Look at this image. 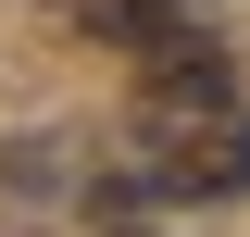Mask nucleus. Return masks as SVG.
Wrapping results in <instances>:
<instances>
[{
  "label": "nucleus",
  "instance_id": "1",
  "mask_svg": "<svg viewBox=\"0 0 250 237\" xmlns=\"http://www.w3.org/2000/svg\"><path fill=\"white\" fill-rule=\"evenodd\" d=\"M250 187V125H188L175 150H150V162H113L100 175V200H238Z\"/></svg>",
  "mask_w": 250,
  "mask_h": 237
},
{
  "label": "nucleus",
  "instance_id": "2",
  "mask_svg": "<svg viewBox=\"0 0 250 237\" xmlns=\"http://www.w3.org/2000/svg\"><path fill=\"white\" fill-rule=\"evenodd\" d=\"M225 100H238V75H225V50L175 25V38L150 50V125H225Z\"/></svg>",
  "mask_w": 250,
  "mask_h": 237
},
{
  "label": "nucleus",
  "instance_id": "3",
  "mask_svg": "<svg viewBox=\"0 0 250 237\" xmlns=\"http://www.w3.org/2000/svg\"><path fill=\"white\" fill-rule=\"evenodd\" d=\"M188 25V0H88V38H125V50H163Z\"/></svg>",
  "mask_w": 250,
  "mask_h": 237
}]
</instances>
